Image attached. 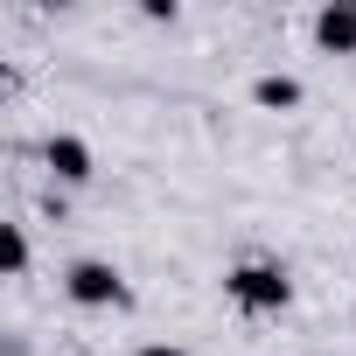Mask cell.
Instances as JSON below:
<instances>
[{
  "instance_id": "obj_5",
  "label": "cell",
  "mask_w": 356,
  "mask_h": 356,
  "mask_svg": "<svg viewBox=\"0 0 356 356\" xmlns=\"http://www.w3.org/2000/svg\"><path fill=\"white\" fill-rule=\"evenodd\" d=\"M252 105H266V112H293V105H300V84H293V77H259V84H252Z\"/></svg>"
},
{
  "instance_id": "obj_1",
  "label": "cell",
  "mask_w": 356,
  "mask_h": 356,
  "mask_svg": "<svg viewBox=\"0 0 356 356\" xmlns=\"http://www.w3.org/2000/svg\"><path fill=\"white\" fill-rule=\"evenodd\" d=\"M224 293H231L245 314H280V307L293 300V280H286L280 259H238V266L224 273Z\"/></svg>"
},
{
  "instance_id": "obj_4",
  "label": "cell",
  "mask_w": 356,
  "mask_h": 356,
  "mask_svg": "<svg viewBox=\"0 0 356 356\" xmlns=\"http://www.w3.org/2000/svg\"><path fill=\"white\" fill-rule=\"evenodd\" d=\"M314 42L328 56H356V0H328L314 15Z\"/></svg>"
},
{
  "instance_id": "obj_7",
  "label": "cell",
  "mask_w": 356,
  "mask_h": 356,
  "mask_svg": "<svg viewBox=\"0 0 356 356\" xmlns=\"http://www.w3.org/2000/svg\"><path fill=\"white\" fill-rule=\"evenodd\" d=\"M133 356H189V349H175V342H147V349H133Z\"/></svg>"
},
{
  "instance_id": "obj_6",
  "label": "cell",
  "mask_w": 356,
  "mask_h": 356,
  "mask_svg": "<svg viewBox=\"0 0 356 356\" xmlns=\"http://www.w3.org/2000/svg\"><path fill=\"white\" fill-rule=\"evenodd\" d=\"M0 273H8V280L29 273V231L22 224H0Z\"/></svg>"
},
{
  "instance_id": "obj_3",
  "label": "cell",
  "mask_w": 356,
  "mask_h": 356,
  "mask_svg": "<svg viewBox=\"0 0 356 356\" xmlns=\"http://www.w3.org/2000/svg\"><path fill=\"white\" fill-rule=\"evenodd\" d=\"M42 168L56 175L63 189H84L91 175H98V154H91V140H77V133H49V140H42Z\"/></svg>"
},
{
  "instance_id": "obj_2",
  "label": "cell",
  "mask_w": 356,
  "mask_h": 356,
  "mask_svg": "<svg viewBox=\"0 0 356 356\" xmlns=\"http://www.w3.org/2000/svg\"><path fill=\"white\" fill-rule=\"evenodd\" d=\"M63 293L77 300V307H126L133 293H126V273L112 266V259H70L63 266Z\"/></svg>"
}]
</instances>
